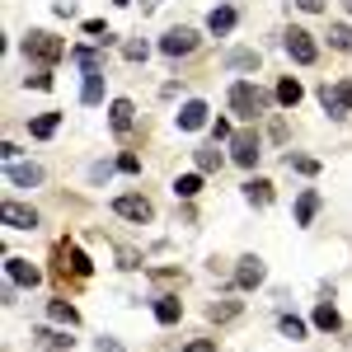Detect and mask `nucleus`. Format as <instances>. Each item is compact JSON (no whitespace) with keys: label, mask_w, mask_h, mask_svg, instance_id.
Returning <instances> with one entry per match:
<instances>
[{"label":"nucleus","mask_w":352,"mask_h":352,"mask_svg":"<svg viewBox=\"0 0 352 352\" xmlns=\"http://www.w3.org/2000/svg\"><path fill=\"white\" fill-rule=\"evenodd\" d=\"M99 352H122V343H113V338H99Z\"/></svg>","instance_id":"4c0bfd02"},{"label":"nucleus","mask_w":352,"mask_h":352,"mask_svg":"<svg viewBox=\"0 0 352 352\" xmlns=\"http://www.w3.org/2000/svg\"><path fill=\"white\" fill-rule=\"evenodd\" d=\"M315 212H320V192H300V202H296V226H310V221H315Z\"/></svg>","instance_id":"a211bd4d"},{"label":"nucleus","mask_w":352,"mask_h":352,"mask_svg":"<svg viewBox=\"0 0 352 352\" xmlns=\"http://www.w3.org/2000/svg\"><path fill=\"white\" fill-rule=\"evenodd\" d=\"M230 160L244 164V169H254V164H258V136L254 132H235L230 136Z\"/></svg>","instance_id":"0eeeda50"},{"label":"nucleus","mask_w":352,"mask_h":352,"mask_svg":"<svg viewBox=\"0 0 352 352\" xmlns=\"http://www.w3.org/2000/svg\"><path fill=\"white\" fill-rule=\"evenodd\" d=\"M329 47L352 52V28H348V24H329Z\"/></svg>","instance_id":"b1692460"},{"label":"nucleus","mask_w":352,"mask_h":352,"mask_svg":"<svg viewBox=\"0 0 352 352\" xmlns=\"http://www.w3.org/2000/svg\"><path fill=\"white\" fill-rule=\"evenodd\" d=\"M0 221H5L10 230H33V226H38V212L24 207V202H5V207H0Z\"/></svg>","instance_id":"6e6552de"},{"label":"nucleus","mask_w":352,"mask_h":352,"mask_svg":"<svg viewBox=\"0 0 352 352\" xmlns=\"http://www.w3.org/2000/svg\"><path fill=\"white\" fill-rule=\"evenodd\" d=\"M207 28H212V33H230V28H235V10H230V5H221V10H212V19H207Z\"/></svg>","instance_id":"412c9836"},{"label":"nucleus","mask_w":352,"mask_h":352,"mask_svg":"<svg viewBox=\"0 0 352 352\" xmlns=\"http://www.w3.org/2000/svg\"><path fill=\"white\" fill-rule=\"evenodd\" d=\"M184 352H217V343H212V338H192Z\"/></svg>","instance_id":"c9c22d12"},{"label":"nucleus","mask_w":352,"mask_h":352,"mask_svg":"<svg viewBox=\"0 0 352 352\" xmlns=\"http://www.w3.org/2000/svg\"><path fill=\"white\" fill-rule=\"evenodd\" d=\"M197 43H202V38H197L192 28H169L160 38V52L164 56H188V52H197Z\"/></svg>","instance_id":"39448f33"},{"label":"nucleus","mask_w":352,"mask_h":352,"mask_svg":"<svg viewBox=\"0 0 352 352\" xmlns=\"http://www.w3.org/2000/svg\"><path fill=\"white\" fill-rule=\"evenodd\" d=\"M113 5H132V0H113Z\"/></svg>","instance_id":"ea45409f"},{"label":"nucleus","mask_w":352,"mask_h":352,"mask_svg":"<svg viewBox=\"0 0 352 352\" xmlns=\"http://www.w3.org/2000/svg\"><path fill=\"white\" fill-rule=\"evenodd\" d=\"M56 127H61V113H38V118L28 122V132H33V136H52Z\"/></svg>","instance_id":"aec40b11"},{"label":"nucleus","mask_w":352,"mask_h":352,"mask_svg":"<svg viewBox=\"0 0 352 352\" xmlns=\"http://www.w3.org/2000/svg\"><path fill=\"white\" fill-rule=\"evenodd\" d=\"M244 197H249L254 207H268L272 202V184L268 179H249V184H244Z\"/></svg>","instance_id":"f3484780"},{"label":"nucleus","mask_w":352,"mask_h":352,"mask_svg":"<svg viewBox=\"0 0 352 352\" xmlns=\"http://www.w3.org/2000/svg\"><path fill=\"white\" fill-rule=\"evenodd\" d=\"M287 52H292V61L310 66V61L320 56V47H315V38H310L305 28H287Z\"/></svg>","instance_id":"423d86ee"},{"label":"nucleus","mask_w":352,"mask_h":352,"mask_svg":"<svg viewBox=\"0 0 352 352\" xmlns=\"http://www.w3.org/2000/svg\"><path fill=\"white\" fill-rule=\"evenodd\" d=\"M179 315H184V300L179 296H160L155 300V320H160V324H179Z\"/></svg>","instance_id":"2eb2a0df"},{"label":"nucleus","mask_w":352,"mask_h":352,"mask_svg":"<svg viewBox=\"0 0 352 352\" xmlns=\"http://www.w3.org/2000/svg\"><path fill=\"white\" fill-rule=\"evenodd\" d=\"M343 10H352V0H343Z\"/></svg>","instance_id":"a19ab883"},{"label":"nucleus","mask_w":352,"mask_h":352,"mask_svg":"<svg viewBox=\"0 0 352 352\" xmlns=\"http://www.w3.org/2000/svg\"><path fill=\"white\" fill-rule=\"evenodd\" d=\"M287 164H296L300 174H315V169H320V164L310 160V155H287Z\"/></svg>","instance_id":"72a5a7b5"},{"label":"nucleus","mask_w":352,"mask_h":352,"mask_svg":"<svg viewBox=\"0 0 352 352\" xmlns=\"http://www.w3.org/2000/svg\"><path fill=\"white\" fill-rule=\"evenodd\" d=\"M5 179H10L14 188H38V184H43V169H38V164H19V160H10V164H5Z\"/></svg>","instance_id":"1a4fd4ad"},{"label":"nucleus","mask_w":352,"mask_h":352,"mask_svg":"<svg viewBox=\"0 0 352 352\" xmlns=\"http://www.w3.org/2000/svg\"><path fill=\"white\" fill-rule=\"evenodd\" d=\"M174 192H179V197H197V192H202V174H184V179H174Z\"/></svg>","instance_id":"393cba45"},{"label":"nucleus","mask_w":352,"mask_h":352,"mask_svg":"<svg viewBox=\"0 0 352 352\" xmlns=\"http://www.w3.org/2000/svg\"><path fill=\"white\" fill-rule=\"evenodd\" d=\"M338 94H343V104L352 109V80H343V85H338Z\"/></svg>","instance_id":"58836bf2"},{"label":"nucleus","mask_w":352,"mask_h":352,"mask_svg":"<svg viewBox=\"0 0 352 352\" xmlns=\"http://www.w3.org/2000/svg\"><path fill=\"white\" fill-rule=\"evenodd\" d=\"M80 99H85V104H89V109H94V104H104V71H99V66H89V71H85Z\"/></svg>","instance_id":"4468645a"},{"label":"nucleus","mask_w":352,"mask_h":352,"mask_svg":"<svg viewBox=\"0 0 352 352\" xmlns=\"http://www.w3.org/2000/svg\"><path fill=\"white\" fill-rule=\"evenodd\" d=\"M109 122H113V132H132V122H136V104H132V99H113Z\"/></svg>","instance_id":"f8f14e48"},{"label":"nucleus","mask_w":352,"mask_h":352,"mask_svg":"<svg viewBox=\"0 0 352 352\" xmlns=\"http://www.w3.org/2000/svg\"><path fill=\"white\" fill-rule=\"evenodd\" d=\"M66 254H71V272H76V277H89V268H94V263L85 258V249H76V244H66Z\"/></svg>","instance_id":"a878e982"},{"label":"nucleus","mask_w":352,"mask_h":352,"mask_svg":"<svg viewBox=\"0 0 352 352\" xmlns=\"http://www.w3.org/2000/svg\"><path fill=\"white\" fill-rule=\"evenodd\" d=\"M5 272H10L14 287H38V282H43V272L33 268L28 258H5Z\"/></svg>","instance_id":"9d476101"},{"label":"nucleus","mask_w":352,"mask_h":352,"mask_svg":"<svg viewBox=\"0 0 352 352\" xmlns=\"http://www.w3.org/2000/svg\"><path fill=\"white\" fill-rule=\"evenodd\" d=\"M226 66H230V71H254V66H258V52H249V47H235V52L226 56Z\"/></svg>","instance_id":"4be33fe9"},{"label":"nucleus","mask_w":352,"mask_h":352,"mask_svg":"<svg viewBox=\"0 0 352 352\" xmlns=\"http://www.w3.org/2000/svg\"><path fill=\"white\" fill-rule=\"evenodd\" d=\"M179 127H184V132H197V127H207V104H202V99H188V104L179 109Z\"/></svg>","instance_id":"ddd939ff"},{"label":"nucleus","mask_w":352,"mask_h":352,"mask_svg":"<svg viewBox=\"0 0 352 352\" xmlns=\"http://www.w3.org/2000/svg\"><path fill=\"white\" fill-rule=\"evenodd\" d=\"M320 104H324V113L329 118H343V113H348V104H343V94H338V89H320Z\"/></svg>","instance_id":"5701e85b"},{"label":"nucleus","mask_w":352,"mask_h":352,"mask_svg":"<svg viewBox=\"0 0 352 352\" xmlns=\"http://www.w3.org/2000/svg\"><path fill=\"white\" fill-rule=\"evenodd\" d=\"M300 10H305V14H320V10H324V0H296Z\"/></svg>","instance_id":"e433bc0d"},{"label":"nucleus","mask_w":352,"mask_h":352,"mask_svg":"<svg viewBox=\"0 0 352 352\" xmlns=\"http://www.w3.org/2000/svg\"><path fill=\"white\" fill-rule=\"evenodd\" d=\"M118 169H122V174H141V160L127 151V155H118Z\"/></svg>","instance_id":"473e14b6"},{"label":"nucleus","mask_w":352,"mask_h":352,"mask_svg":"<svg viewBox=\"0 0 352 352\" xmlns=\"http://www.w3.org/2000/svg\"><path fill=\"white\" fill-rule=\"evenodd\" d=\"M33 343H38L43 352H71L76 338H66L61 329H33Z\"/></svg>","instance_id":"9b49d317"},{"label":"nucleus","mask_w":352,"mask_h":352,"mask_svg":"<svg viewBox=\"0 0 352 352\" xmlns=\"http://www.w3.org/2000/svg\"><path fill=\"white\" fill-rule=\"evenodd\" d=\"M282 333H287V338H292V343H296V338H305V320H296V315H282Z\"/></svg>","instance_id":"c85d7f7f"},{"label":"nucleus","mask_w":352,"mask_h":352,"mask_svg":"<svg viewBox=\"0 0 352 352\" xmlns=\"http://www.w3.org/2000/svg\"><path fill=\"white\" fill-rule=\"evenodd\" d=\"M315 324L324 329V333H333V329H338V310H333L329 300H324V305H320V310H315Z\"/></svg>","instance_id":"bb28decb"},{"label":"nucleus","mask_w":352,"mask_h":352,"mask_svg":"<svg viewBox=\"0 0 352 352\" xmlns=\"http://www.w3.org/2000/svg\"><path fill=\"white\" fill-rule=\"evenodd\" d=\"M85 38H94V43H113V33L104 28V19H85Z\"/></svg>","instance_id":"c756f323"},{"label":"nucleus","mask_w":352,"mask_h":352,"mask_svg":"<svg viewBox=\"0 0 352 352\" xmlns=\"http://www.w3.org/2000/svg\"><path fill=\"white\" fill-rule=\"evenodd\" d=\"M24 52L33 56V61H43V66H52V61L66 56V43H61L56 33H47V28H33V33L24 38Z\"/></svg>","instance_id":"f257e3e1"},{"label":"nucleus","mask_w":352,"mask_h":352,"mask_svg":"<svg viewBox=\"0 0 352 352\" xmlns=\"http://www.w3.org/2000/svg\"><path fill=\"white\" fill-rule=\"evenodd\" d=\"M263 277H268V268H263V258H258V254H244L240 263H235V287H244V292L263 287Z\"/></svg>","instance_id":"20e7f679"},{"label":"nucleus","mask_w":352,"mask_h":352,"mask_svg":"<svg viewBox=\"0 0 352 352\" xmlns=\"http://www.w3.org/2000/svg\"><path fill=\"white\" fill-rule=\"evenodd\" d=\"M113 212H118L122 221H136V226H141V221H151V217H155V207H151V197H141V192H122V197H113Z\"/></svg>","instance_id":"7ed1b4c3"},{"label":"nucleus","mask_w":352,"mask_h":352,"mask_svg":"<svg viewBox=\"0 0 352 352\" xmlns=\"http://www.w3.org/2000/svg\"><path fill=\"white\" fill-rule=\"evenodd\" d=\"M300 94H305V89H300V80H292V76H287V80H277V104H282V109H296Z\"/></svg>","instance_id":"dca6fc26"},{"label":"nucleus","mask_w":352,"mask_h":352,"mask_svg":"<svg viewBox=\"0 0 352 352\" xmlns=\"http://www.w3.org/2000/svg\"><path fill=\"white\" fill-rule=\"evenodd\" d=\"M47 315H52L56 324H66V329H76V324H80V315H76V305H66V300H52V305H47Z\"/></svg>","instance_id":"6ab92c4d"},{"label":"nucleus","mask_w":352,"mask_h":352,"mask_svg":"<svg viewBox=\"0 0 352 352\" xmlns=\"http://www.w3.org/2000/svg\"><path fill=\"white\" fill-rule=\"evenodd\" d=\"M212 136H217V141H230L235 132H230V122H226V118H217V122H212Z\"/></svg>","instance_id":"f704fd0d"},{"label":"nucleus","mask_w":352,"mask_h":352,"mask_svg":"<svg viewBox=\"0 0 352 352\" xmlns=\"http://www.w3.org/2000/svg\"><path fill=\"white\" fill-rule=\"evenodd\" d=\"M146 52H151L146 43H127V47H122V56H127V61H146Z\"/></svg>","instance_id":"2f4dec72"},{"label":"nucleus","mask_w":352,"mask_h":352,"mask_svg":"<svg viewBox=\"0 0 352 352\" xmlns=\"http://www.w3.org/2000/svg\"><path fill=\"white\" fill-rule=\"evenodd\" d=\"M240 315V300H221V305H212V320H235Z\"/></svg>","instance_id":"7c9ffc66"},{"label":"nucleus","mask_w":352,"mask_h":352,"mask_svg":"<svg viewBox=\"0 0 352 352\" xmlns=\"http://www.w3.org/2000/svg\"><path fill=\"white\" fill-rule=\"evenodd\" d=\"M230 109L240 113V118H258V113L268 109V94H263L258 85H249V80H235L230 85Z\"/></svg>","instance_id":"f03ea898"},{"label":"nucleus","mask_w":352,"mask_h":352,"mask_svg":"<svg viewBox=\"0 0 352 352\" xmlns=\"http://www.w3.org/2000/svg\"><path fill=\"white\" fill-rule=\"evenodd\" d=\"M197 169H202V174H212V169H221V151H217V146L197 151Z\"/></svg>","instance_id":"cd10ccee"}]
</instances>
